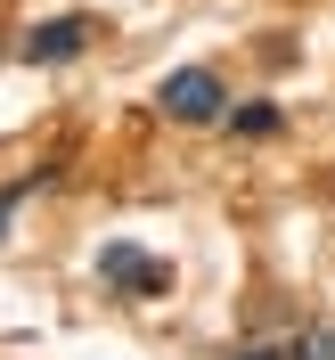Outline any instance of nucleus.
<instances>
[{
  "instance_id": "f257e3e1",
  "label": "nucleus",
  "mask_w": 335,
  "mask_h": 360,
  "mask_svg": "<svg viewBox=\"0 0 335 360\" xmlns=\"http://www.w3.org/2000/svg\"><path fill=\"white\" fill-rule=\"evenodd\" d=\"M98 287L123 295V303H156V295H172V262L131 246V238H114V246H98Z\"/></svg>"
},
{
  "instance_id": "f03ea898",
  "label": "nucleus",
  "mask_w": 335,
  "mask_h": 360,
  "mask_svg": "<svg viewBox=\"0 0 335 360\" xmlns=\"http://www.w3.org/2000/svg\"><path fill=\"white\" fill-rule=\"evenodd\" d=\"M156 107L172 115V123H221V115H229V82L213 66H172L156 82Z\"/></svg>"
},
{
  "instance_id": "7ed1b4c3",
  "label": "nucleus",
  "mask_w": 335,
  "mask_h": 360,
  "mask_svg": "<svg viewBox=\"0 0 335 360\" xmlns=\"http://www.w3.org/2000/svg\"><path fill=\"white\" fill-rule=\"evenodd\" d=\"M82 49H90V17H41L25 33V58L33 66H74Z\"/></svg>"
},
{
  "instance_id": "20e7f679",
  "label": "nucleus",
  "mask_w": 335,
  "mask_h": 360,
  "mask_svg": "<svg viewBox=\"0 0 335 360\" xmlns=\"http://www.w3.org/2000/svg\"><path fill=\"white\" fill-rule=\"evenodd\" d=\"M287 360H335V328H303L287 344Z\"/></svg>"
},
{
  "instance_id": "39448f33",
  "label": "nucleus",
  "mask_w": 335,
  "mask_h": 360,
  "mask_svg": "<svg viewBox=\"0 0 335 360\" xmlns=\"http://www.w3.org/2000/svg\"><path fill=\"white\" fill-rule=\"evenodd\" d=\"M229 131H246V139H270V131H278V107H246V115H229Z\"/></svg>"
},
{
  "instance_id": "423d86ee",
  "label": "nucleus",
  "mask_w": 335,
  "mask_h": 360,
  "mask_svg": "<svg viewBox=\"0 0 335 360\" xmlns=\"http://www.w3.org/2000/svg\"><path fill=\"white\" fill-rule=\"evenodd\" d=\"M33 188V180H17V188H0V238H8V213H17V197Z\"/></svg>"
},
{
  "instance_id": "0eeeda50",
  "label": "nucleus",
  "mask_w": 335,
  "mask_h": 360,
  "mask_svg": "<svg viewBox=\"0 0 335 360\" xmlns=\"http://www.w3.org/2000/svg\"><path fill=\"white\" fill-rule=\"evenodd\" d=\"M229 360H287V352H270V344H237Z\"/></svg>"
}]
</instances>
